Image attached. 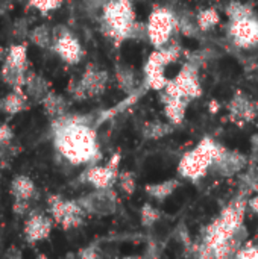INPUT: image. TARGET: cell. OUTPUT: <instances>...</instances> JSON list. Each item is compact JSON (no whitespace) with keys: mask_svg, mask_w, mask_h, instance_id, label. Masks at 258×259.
I'll list each match as a JSON object with an SVG mask.
<instances>
[{"mask_svg":"<svg viewBox=\"0 0 258 259\" xmlns=\"http://www.w3.org/2000/svg\"><path fill=\"white\" fill-rule=\"evenodd\" d=\"M29 32L30 30H27V24H26V21L24 20H18L17 23H15V30H14V33H15V36H24V35H27L29 36Z\"/></svg>","mask_w":258,"mask_h":259,"instance_id":"cell-34","label":"cell"},{"mask_svg":"<svg viewBox=\"0 0 258 259\" xmlns=\"http://www.w3.org/2000/svg\"><path fill=\"white\" fill-rule=\"evenodd\" d=\"M181 55L182 49L175 41H170L161 49H154L143 65V85L148 90L161 93L169 82V77L166 76L167 67L176 62Z\"/></svg>","mask_w":258,"mask_h":259,"instance_id":"cell-5","label":"cell"},{"mask_svg":"<svg viewBox=\"0 0 258 259\" xmlns=\"http://www.w3.org/2000/svg\"><path fill=\"white\" fill-rule=\"evenodd\" d=\"M202 93L204 90L198 73V64L193 61H187L181 67V70L169 79L166 88L161 91V94L166 97L179 99L187 103L199 99Z\"/></svg>","mask_w":258,"mask_h":259,"instance_id":"cell-6","label":"cell"},{"mask_svg":"<svg viewBox=\"0 0 258 259\" xmlns=\"http://www.w3.org/2000/svg\"><path fill=\"white\" fill-rule=\"evenodd\" d=\"M179 185H181V182L173 178V179H166V181H161L157 184L146 185L144 191L151 199L158 200V202H164L179 188Z\"/></svg>","mask_w":258,"mask_h":259,"instance_id":"cell-22","label":"cell"},{"mask_svg":"<svg viewBox=\"0 0 258 259\" xmlns=\"http://www.w3.org/2000/svg\"><path fill=\"white\" fill-rule=\"evenodd\" d=\"M173 131V124H170L169 121H158V120H152L148 121L141 131L143 138L146 140H161L164 137H167L169 134H172Z\"/></svg>","mask_w":258,"mask_h":259,"instance_id":"cell-25","label":"cell"},{"mask_svg":"<svg viewBox=\"0 0 258 259\" xmlns=\"http://www.w3.org/2000/svg\"><path fill=\"white\" fill-rule=\"evenodd\" d=\"M225 14L228 15L230 21H233V20H237V18H243V17H248V15H254V11H252V8L248 3L231 2L227 6Z\"/></svg>","mask_w":258,"mask_h":259,"instance_id":"cell-28","label":"cell"},{"mask_svg":"<svg viewBox=\"0 0 258 259\" xmlns=\"http://www.w3.org/2000/svg\"><path fill=\"white\" fill-rule=\"evenodd\" d=\"M109 83V73L94 62L87 64L81 77L68 88L75 100L94 99L102 96Z\"/></svg>","mask_w":258,"mask_h":259,"instance_id":"cell-9","label":"cell"},{"mask_svg":"<svg viewBox=\"0 0 258 259\" xmlns=\"http://www.w3.org/2000/svg\"><path fill=\"white\" fill-rule=\"evenodd\" d=\"M44 109V112L52 118V120H56L62 115L67 114V109H68V103L65 100V97H62L61 94L55 93L53 90L44 97V100L40 103Z\"/></svg>","mask_w":258,"mask_h":259,"instance_id":"cell-23","label":"cell"},{"mask_svg":"<svg viewBox=\"0 0 258 259\" xmlns=\"http://www.w3.org/2000/svg\"><path fill=\"white\" fill-rule=\"evenodd\" d=\"M52 50L61 58V61H64L68 65L79 64L85 56V50L81 41L78 39V36L64 26L53 27Z\"/></svg>","mask_w":258,"mask_h":259,"instance_id":"cell-11","label":"cell"},{"mask_svg":"<svg viewBox=\"0 0 258 259\" xmlns=\"http://www.w3.org/2000/svg\"><path fill=\"white\" fill-rule=\"evenodd\" d=\"M27 6L41 14H50L62 6V0H29Z\"/></svg>","mask_w":258,"mask_h":259,"instance_id":"cell-30","label":"cell"},{"mask_svg":"<svg viewBox=\"0 0 258 259\" xmlns=\"http://www.w3.org/2000/svg\"><path fill=\"white\" fill-rule=\"evenodd\" d=\"M179 30L178 15L164 6H157L151 11L146 21V38L154 49H161L173 41V35Z\"/></svg>","mask_w":258,"mask_h":259,"instance_id":"cell-7","label":"cell"},{"mask_svg":"<svg viewBox=\"0 0 258 259\" xmlns=\"http://www.w3.org/2000/svg\"><path fill=\"white\" fill-rule=\"evenodd\" d=\"M245 165H246V156L243 153L224 147L213 170H216L224 178H231L240 173L245 168Z\"/></svg>","mask_w":258,"mask_h":259,"instance_id":"cell-17","label":"cell"},{"mask_svg":"<svg viewBox=\"0 0 258 259\" xmlns=\"http://www.w3.org/2000/svg\"><path fill=\"white\" fill-rule=\"evenodd\" d=\"M248 199L243 194L231 199L225 208L204 229L201 243L196 246V259H234L246 243L248 229L245 215Z\"/></svg>","mask_w":258,"mask_h":259,"instance_id":"cell-1","label":"cell"},{"mask_svg":"<svg viewBox=\"0 0 258 259\" xmlns=\"http://www.w3.org/2000/svg\"><path fill=\"white\" fill-rule=\"evenodd\" d=\"M120 161H122L120 153H114L106 164H103V165H99V164L90 165L84 173V181L88 185H91L94 190L113 188L114 184L119 181Z\"/></svg>","mask_w":258,"mask_h":259,"instance_id":"cell-12","label":"cell"},{"mask_svg":"<svg viewBox=\"0 0 258 259\" xmlns=\"http://www.w3.org/2000/svg\"><path fill=\"white\" fill-rule=\"evenodd\" d=\"M123 259H144V258H137V256H128V258H123Z\"/></svg>","mask_w":258,"mask_h":259,"instance_id":"cell-40","label":"cell"},{"mask_svg":"<svg viewBox=\"0 0 258 259\" xmlns=\"http://www.w3.org/2000/svg\"><path fill=\"white\" fill-rule=\"evenodd\" d=\"M50 217L56 225H59L64 231L78 229L82 226L85 215V209L81 206L79 200L64 199L59 194H52L47 199Z\"/></svg>","mask_w":258,"mask_h":259,"instance_id":"cell-10","label":"cell"},{"mask_svg":"<svg viewBox=\"0 0 258 259\" xmlns=\"http://www.w3.org/2000/svg\"><path fill=\"white\" fill-rule=\"evenodd\" d=\"M55 150L71 165H94L100 159L96 127L87 115L65 114L52 120Z\"/></svg>","mask_w":258,"mask_h":259,"instance_id":"cell-2","label":"cell"},{"mask_svg":"<svg viewBox=\"0 0 258 259\" xmlns=\"http://www.w3.org/2000/svg\"><path fill=\"white\" fill-rule=\"evenodd\" d=\"M228 35L233 44L239 49H254L258 46V18L254 15H248L243 18H237L230 21Z\"/></svg>","mask_w":258,"mask_h":259,"instance_id":"cell-14","label":"cell"},{"mask_svg":"<svg viewBox=\"0 0 258 259\" xmlns=\"http://www.w3.org/2000/svg\"><path fill=\"white\" fill-rule=\"evenodd\" d=\"M35 259H49V258H47V255H44V253H40V255H38V256H36Z\"/></svg>","mask_w":258,"mask_h":259,"instance_id":"cell-39","label":"cell"},{"mask_svg":"<svg viewBox=\"0 0 258 259\" xmlns=\"http://www.w3.org/2000/svg\"><path fill=\"white\" fill-rule=\"evenodd\" d=\"M5 56H6V53H5V49L0 46V61H3V59H5Z\"/></svg>","mask_w":258,"mask_h":259,"instance_id":"cell-38","label":"cell"},{"mask_svg":"<svg viewBox=\"0 0 258 259\" xmlns=\"http://www.w3.org/2000/svg\"><path fill=\"white\" fill-rule=\"evenodd\" d=\"M78 200H79L81 206L85 209L87 214L99 215V217L113 215L117 211V206H119V199H117V194H116V191L113 188L93 190L91 193L82 196Z\"/></svg>","mask_w":258,"mask_h":259,"instance_id":"cell-13","label":"cell"},{"mask_svg":"<svg viewBox=\"0 0 258 259\" xmlns=\"http://www.w3.org/2000/svg\"><path fill=\"white\" fill-rule=\"evenodd\" d=\"M114 73H116V80H117L119 87L125 93L134 94L137 91V79H135V73L132 68H129L126 65H117Z\"/></svg>","mask_w":258,"mask_h":259,"instance_id":"cell-27","label":"cell"},{"mask_svg":"<svg viewBox=\"0 0 258 259\" xmlns=\"http://www.w3.org/2000/svg\"><path fill=\"white\" fill-rule=\"evenodd\" d=\"M117 182L120 185V190L128 196H131L137 188V179L132 171H120Z\"/></svg>","mask_w":258,"mask_h":259,"instance_id":"cell-31","label":"cell"},{"mask_svg":"<svg viewBox=\"0 0 258 259\" xmlns=\"http://www.w3.org/2000/svg\"><path fill=\"white\" fill-rule=\"evenodd\" d=\"M27 73H29L27 44L26 42L12 44L6 52L0 70V77L3 83L14 91H24Z\"/></svg>","mask_w":258,"mask_h":259,"instance_id":"cell-8","label":"cell"},{"mask_svg":"<svg viewBox=\"0 0 258 259\" xmlns=\"http://www.w3.org/2000/svg\"><path fill=\"white\" fill-rule=\"evenodd\" d=\"M29 39L40 49H52L53 46V29L47 24H38L29 32Z\"/></svg>","mask_w":258,"mask_h":259,"instance_id":"cell-26","label":"cell"},{"mask_svg":"<svg viewBox=\"0 0 258 259\" xmlns=\"http://www.w3.org/2000/svg\"><path fill=\"white\" fill-rule=\"evenodd\" d=\"M29 106V99L24 91H14L8 93L5 97L0 99V111L6 115H17L26 111Z\"/></svg>","mask_w":258,"mask_h":259,"instance_id":"cell-21","label":"cell"},{"mask_svg":"<svg viewBox=\"0 0 258 259\" xmlns=\"http://www.w3.org/2000/svg\"><path fill=\"white\" fill-rule=\"evenodd\" d=\"M161 103H163V112L166 120L173 124V126H179L184 120H186V114H187V108L190 103L179 100V99H172V97H166L161 94Z\"/></svg>","mask_w":258,"mask_h":259,"instance_id":"cell-19","label":"cell"},{"mask_svg":"<svg viewBox=\"0 0 258 259\" xmlns=\"http://www.w3.org/2000/svg\"><path fill=\"white\" fill-rule=\"evenodd\" d=\"M228 112L231 120L240 124H246L257 118L258 105L246 93L237 91L228 103Z\"/></svg>","mask_w":258,"mask_h":259,"instance_id":"cell-16","label":"cell"},{"mask_svg":"<svg viewBox=\"0 0 258 259\" xmlns=\"http://www.w3.org/2000/svg\"><path fill=\"white\" fill-rule=\"evenodd\" d=\"M196 26L201 32H210L220 23V14L216 8H204L196 15Z\"/></svg>","mask_w":258,"mask_h":259,"instance_id":"cell-24","label":"cell"},{"mask_svg":"<svg viewBox=\"0 0 258 259\" xmlns=\"http://www.w3.org/2000/svg\"><path fill=\"white\" fill-rule=\"evenodd\" d=\"M29 202H20V200H14L12 203V211L17 214V215H23L27 209H29Z\"/></svg>","mask_w":258,"mask_h":259,"instance_id":"cell-35","label":"cell"},{"mask_svg":"<svg viewBox=\"0 0 258 259\" xmlns=\"http://www.w3.org/2000/svg\"><path fill=\"white\" fill-rule=\"evenodd\" d=\"M248 209H251L258 217V194L248 199Z\"/></svg>","mask_w":258,"mask_h":259,"instance_id":"cell-37","label":"cell"},{"mask_svg":"<svg viewBox=\"0 0 258 259\" xmlns=\"http://www.w3.org/2000/svg\"><path fill=\"white\" fill-rule=\"evenodd\" d=\"M161 219L160 211L152 203H144L140 209V222L144 228H152Z\"/></svg>","mask_w":258,"mask_h":259,"instance_id":"cell-29","label":"cell"},{"mask_svg":"<svg viewBox=\"0 0 258 259\" xmlns=\"http://www.w3.org/2000/svg\"><path fill=\"white\" fill-rule=\"evenodd\" d=\"M53 223H55L53 219L49 215H44L40 212L30 214L26 219L24 228H23V235L27 244H36V243L47 240L52 234Z\"/></svg>","mask_w":258,"mask_h":259,"instance_id":"cell-15","label":"cell"},{"mask_svg":"<svg viewBox=\"0 0 258 259\" xmlns=\"http://www.w3.org/2000/svg\"><path fill=\"white\" fill-rule=\"evenodd\" d=\"M50 91H52L50 82L44 76H41L40 73H35V71L27 73L26 83H24V93L29 100H32L33 103H41Z\"/></svg>","mask_w":258,"mask_h":259,"instance_id":"cell-18","label":"cell"},{"mask_svg":"<svg viewBox=\"0 0 258 259\" xmlns=\"http://www.w3.org/2000/svg\"><path fill=\"white\" fill-rule=\"evenodd\" d=\"M81 259H97V252L94 247H87L81 252Z\"/></svg>","mask_w":258,"mask_h":259,"instance_id":"cell-36","label":"cell"},{"mask_svg":"<svg viewBox=\"0 0 258 259\" xmlns=\"http://www.w3.org/2000/svg\"><path fill=\"white\" fill-rule=\"evenodd\" d=\"M14 140V131L8 123L0 124V152L6 150Z\"/></svg>","mask_w":258,"mask_h":259,"instance_id":"cell-33","label":"cell"},{"mask_svg":"<svg viewBox=\"0 0 258 259\" xmlns=\"http://www.w3.org/2000/svg\"><path fill=\"white\" fill-rule=\"evenodd\" d=\"M103 33L116 42L131 38H146V24L137 21L134 0H106L100 15Z\"/></svg>","mask_w":258,"mask_h":259,"instance_id":"cell-3","label":"cell"},{"mask_svg":"<svg viewBox=\"0 0 258 259\" xmlns=\"http://www.w3.org/2000/svg\"><path fill=\"white\" fill-rule=\"evenodd\" d=\"M225 146L219 144L211 137H204L195 147L187 150L178 162V176L190 181L193 184L202 181L210 170H213L222 149Z\"/></svg>","mask_w":258,"mask_h":259,"instance_id":"cell-4","label":"cell"},{"mask_svg":"<svg viewBox=\"0 0 258 259\" xmlns=\"http://www.w3.org/2000/svg\"><path fill=\"white\" fill-rule=\"evenodd\" d=\"M234 259H258V244L252 241H246Z\"/></svg>","mask_w":258,"mask_h":259,"instance_id":"cell-32","label":"cell"},{"mask_svg":"<svg viewBox=\"0 0 258 259\" xmlns=\"http://www.w3.org/2000/svg\"><path fill=\"white\" fill-rule=\"evenodd\" d=\"M11 196L14 197V200H20V202H29L36 196V187L33 184V181L26 176V175H18L11 181Z\"/></svg>","mask_w":258,"mask_h":259,"instance_id":"cell-20","label":"cell"}]
</instances>
